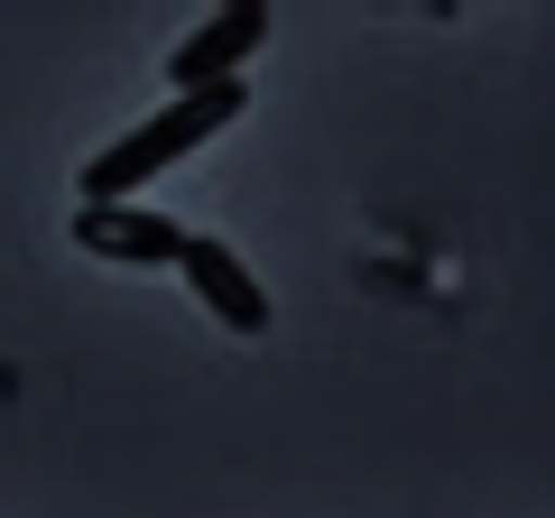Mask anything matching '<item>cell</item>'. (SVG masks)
I'll return each instance as SVG.
<instances>
[{"label":"cell","instance_id":"6da1fadb","mask_svg":"<svg viewBox=\"0 0 555 518\" xmlns=\"http://www.w3.org/2000/svg\"><path fill=\"white\" fill-rule=\"evenodd\" d=\"M250 112V83H204V93H177L167 112H149L130 130V140H112L93 167H83V204H139V185L167 177V167L185 158V148H204L214 130H232V120Z\"/></svg>","mask_w":555,"mask_h":518},{"label":"cell","instance_id":"3957f363","mask_svg":"<svg viewBox=\"0 0 555 518\" xmlns=\"http://www.w3.org/2000/svg\"><path fill=\"white\" fill-rule=\"evenodd\" d=\"M75 241L93 259H120V269H177L185 222L149 213V204H75Z\"/></svg>","mask_w":555,"mask_h":518},{"label":"cell","instance_id":"7a4b0ae2","mask_svg":"<svg viewBox=\"0 0 555 518\" xmlns=\"http://www.w3.org/2000/svg\"><path fill=\"white\" fill-rule=\"evenodd\" d=\"M259 38H269V0H232V10H214V20L195 28V38L167 56V83L177 93H204V83H232L241 65L259 56Z\"/></svg>","mask_w":555,"mask_h":518},{"label":"cell","instance_id":"277c9868","mask_svg":"<svg viewBox=\"0 0 555 518\" xmlns=\"http://www.w3.org/2000/svg\"><path fill=\"white\" fill-rule=\"evenodd\" d=\"M177 269H185V287L204 297V315L214 324H232V334H269V287L241 269L222 241H204V232H185V250H177Z\"/></svg>","mask_w":555,"mask_h":518}]
</instances>
